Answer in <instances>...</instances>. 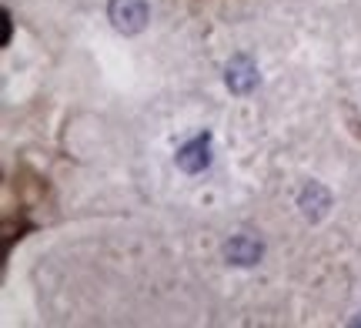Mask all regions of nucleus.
Here are the masks:
<instances>
[{
    "label": "nucleus",
    "instance_id": "1",
    "mask_svg": "<svg viewBox=\"0 0 361 328\" xmlns=\"http://www.w3.org/2000/svg\"><path fill=\"white\" fill-rule=\"evenodd\" d=\"M111 20L121 34H137L147 24V0H111Z\"/></svg>",
    "mask_w": 361,
    "mask_h": 328
},
{
    "label": "nucleus",
    "instance_id": "2",
    "mask_svg": "<svg viewBox=\"0 0 361 328\" xmlns=\"http://www.w3.org/2000/svg\"><path fill=\"white\" fill-rule=\"evenodd\" d=\"M211 164V134H197L184 147H178V168L188 174H197Z\"/></svg>",
    "mask_w": 361,
    "mask_h": 328
},
{
    "label": "nucleus",
    "instance_id": "3",
    "mask_svg": "<svg viewBox=\"0 0 361 328\" xmlns=\"http://www.w3.org/2000/svg\"><path fill=\"white\" fill-rule=\"evenodd\" d=\"M224 84H228L234 94H251L255 91V87H258V67L251 64V57H245V54L231 57L228 74H224Z\"/></svg>",
    "mask_w": 361,
    "mask_h": 328
},
{
    "label": "nucleus",
    "instance_id": "4",
    "mask_svg": "<svg viewBox=\"0 0 361 328\" xmlns=\"http://www.w3.org/2000/svg\"><path fill=\"white\" fill-rule=\"evenodd\" d=\"M224 258L231 265H241V268H247V265H258L261 258V241H255V238L247 235H234L228 245H224Z\"/></svg>",
    "mask_w": 361,
    "mask_h": 328
},
{
    "label": "nucleus",
    "instance_id": "5",
    "mask_svg": "<svg viewBox=\"0 0 361 328\" xmlns=\"http://www.w3.org/2000/svg\"><path fill=\"white\" fill-rule=\"evenodd\" d=\"M298 205H301V211H305V218L318 221V218H324V214H328V208H331V195H328L318 181H311L308 188L301 191Z\"/></svg>",
    "mask_w": 361,
    "mask_h": 328
}]
</instances>
